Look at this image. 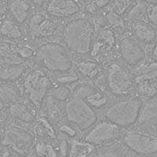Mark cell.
<instances>
[{"mask_svg":"<svg viewBox=\"0 0 157 157\" xmlns=\"http://www.w3.org/2000/svg\"><path fill=\"white\" fill-rule=\"evenodd\" d=\"M94 34V26L85 17L71 20L63 30V39L68 50L80 55L89 54Z\"/></svg>","mask_w":157,"mask_h":157,"instance_id":"cell-1","label":"cell"},{"mask_svg":"<svg viewBox=\"0 0 157 157\" xmlns=\"http://www.w3.org/2000/svg\"><path fill=\"white\" fill-rule=\"evenodd\" d=\"M36 60L41 66L52 72H66L72 69L73 63L66 47L56 42H47L36 51Z\"/></svg>","mask_w":157,"mask_h":157,"instance_id":"cell-2","label":"cell"},{"mask_svg":"<svg viewBox=\"0 0 157 157\" xmlns=\"http://www.w3.org/2000/svg\"><path fill=\"white\" fill-rule=\"evenodd\" d=\"M141 106L142 103L138 98H124L108 107L105 112V117L118 127H130L138 120Z\"/></svg>","mask_w":157,"mask_h":157,"instance_id":"cell-3","label":"cell"},{"mask_svg":"<svg viewBox=\"0 0 157 157\" xmlns=\"http://www.w3.org/2000/svg\"><path fill=\"white\" fill-rule=\"evenodd\" d=\"M50 87L51 80L46 71L32 68L24 75L23 92L37 109L41 107Z\"/></svg>","mask_w":157,"mask_h":157,"instance_id":"cell-4","label":"cell"},{"mask_svg":"<svg viewBox=\"0 0 157 157\" xmlns=\"http://www.w3.org/2000/svg\"><path fill=\"white\" fill-rule=\"evenodd\" d=\"M64 112L68 123L81 131L90 130L98 121L95 111L79 98H69L65 104Z\"/></svg>","mask_w":157,"mask_h":157,"instance_id":"cell-5","label":"cell"},{"mask_svg":"<svg viewBox=\"0 0 157 157\" xmlns=\"http://www.w3.org/2000/svg\"><path fill=\"white\" fill-rule=\"evenodd\" d=\"M34 143L33 134L16 126L7 127L1 135V145L11 149L21 157H28L30 155Z\"/></svg>","mask_w":157,"mask_h":157,"instance_id":"cell-6","label":"cell"},{"mask_svg":"<svg viewBox=\"0 0 157 157\" xmlns=\"http://www.w3.org/2000/svg\"><path fill=\"white\" fill-rule=\"evenodd\" d=\"M121 137L120 127L105 119V120L97 122L85 135L83 141L99 148L115 142Z\"/></svg>","mask_w":157,"mask_h":157,"instance_id":"cell-7","label":"cell"},{"mask_svg":"<svg viewBox=\"0 0 157 157\" xmlns=\"http://www.w3.org/2000/svg\"><path fill=\"white\" fill-rule=\"evenodd\" d=\"M127 147L141 156H150L157 154V136L138 130H128L122 136Z\"/></svg>","mask_w":157,"mask_h":157,"instance_id":"cell-8","label":"cell"},{"mask_svg":"<svg viewBox=\"0 0 157 157\" xmlns=\"http://www.w3.org/2000/svg\"><path fill=\"white\" fill-rule=\"evenodd\" d=\"M106 86L115 95L128 93L134 84V78L128 69L118 63L110 64L105 75Z\"/></svg>","mask_w":157,"mask_h":157,"instance_id":"cell-9","label":"cell"},{"mask_svg":"<svg viewBox=\"0 0 157 157\" xmlns=\"http://www.w3.org/2000/svg\"><path fill=\"white\" fill-rule=\"evenodd\" d=\"M134 83L142 97L152 98L157 96V62L141 65L136 71Z\"/></svg>","mask_w":157,"mask_h":157,"instance_id":"cell-10","label":"cell"},{"mask_svg":"<svg viewBox=\"0 0 157 157\" xmlns=\"http://www.w3.org/2000/svg\"><path fill=\"white\" fill-rule=\"evenodd\" d=\"M59 21L57 17L51 16L47 13H36L29 20V31L33 37H50L57 31Z\"/></svg>","mask_w":157,"mask_h":157,"instance_id":"cell-11","label":"cell"},{"mask_svg":"<svg viewBox=\"0 0 157 157\" xmlns=\"http://www.w3.org/2000/svg\"><path fill=\"white\" fill-rule=\"evenodd\" d=\"M116 45V37L112 28L104 27L100 29L94 36L90 55L94 58L105 57L110 53Z\"/></svg>","mask_w":157,"mask_h":157,"instance_id":"cell-12","label":"cell"},{"mask_svg":"<svg viewBox=\"0 0 157 157\" xmlns=\"http://www.w3.org/2000/svg\"><path fill=\"white\" fill-rule=\"evenodd\" d=\"M119 51L124 62L130 66L137 65L145 57L142 47L130 37H124L120 40Z\"/></svg>","mask_w":157,"mask_h":157,"instance_id":"cell-13","label":"cell"},{"mask_svg":"<svg viewBox=\"0 0 157 157\" xmlns=\"http://www.w3.org/2000/svg\"><path fill=\"white\" fill-rule=\"evenodd\" d=\"M36 107L31 103L17 101L10 104L9 106V115L14 120L25 123H31L35 122L36 119Z\"/></svg>","mask_w":157,"mask_h":157,"instance_id":"cell-14","label":"cell"},{"mask_svg":"<svg viewBox=\"0 0 157 157\" xmlns=\"http://www.w3.org/2000/svg\"><path fill=\"white\" fill-rule=\"evenodd\" d=\"M95 157H142L133 152L122 140L96 148Z\"/></svg>","mask_w":157,"mask_h":157,"instance_id":"cell-15","label":"cell"},{"mask_svg":"<svg viewBox=\"0 0 157 157\" xmlns=\"http://www.w3.org/2000/svg\"><path fill=\"white\" fill-rule=\"evenodd\" d=\"M79 10L78 3L74 0H51L47 11L55 17H68L75 14Z\"/></svg>","mask_w":157,"mask_h":157,"instance_id":"cell-16","label":"cell"},{"mask_svg":"<svg viewBox=\"0 0 157 157\" xmlns=\"http://www.w3.org/2000/svg\"><path fill=\"white\" fill-rule=\"evenodd\" d=\"M26 72V67L22 64L0 63V80L13 82L21 78Z\"/></svg>","mask_w":157,"mask_h":157,"instance_id":"cell-17","label":"cell"},{"mask_svg":"<svg viewBox=\"0 0 157 157\" xmlns=\"http://www.w3.org/2000/svg\"><path fill=\"white\" fill-rule=\"evenodd\" d=\"M33 132L35 137H38L39 140H49L53 141L57 140L55 129L47 117H40L35 120Z\"/></svg>","mask_w":157,"mask_h":157,"instance_id":"cell-18","label":"cell"},{"mask_svg":"<svg viewBox=\"0 0 157 157\" xmlns=\"http://www.w3.org/2000/svg\"><path fill=\"white\" fill-rule=\"evenodd\" d=\"M138 123L142 125H155L157 123V96L150 98L141 106Z\"/></svg>","mask_w":157,"mask_h":157,"instance_id":"cell-19","label":"cell"},{"mask_svg":"<svg viewBox=\"0 0 157 157\" xmlns=\"http://www.w3.org/2000/svg\"><path fill=\"white\" fill-rule=\"evenodd\" d=\"M30 155L32 157H60L54 141L41 139L35 141Z\"/></svg>","mask_w":157,"mask_h":157,"instance_id":"cell-20","label":"cell"},{"mask_svg":"<svg viewBox=\"0 0 157 157\" xmlns=\"http://www.w3.org/2000/svg\"><path fill=\"white\" fill-rule=\"evenodd\" d=\"M96 148V147L83 140L71 139L67 157H95Z\"/></svg>","mask_w":157,"mask_h":157,"instance_id":"cell-21","label":"cell"},{"mask_svg":"<svg viewBox=\"0 0 157 157\" xmlns=\"http://www.w3.org/2000/svg\"><path fill=\"white\" fill-rule=\"evenodd\" d=\"M31 6L27 0H12L9 5L10 14L17 23L21 24L29 18Z\"/></svg>","mask_w":157,"mask_h":157,"instance_id":"cell-22","label":"cell"},{"mask_svg":"<svg viewBox=\"0 0 157 157\" xmlns=\"http://www.w3.org/2000/svg\"><path fill=\"white\" fill-rule=\"evenodd\" d=\"M60 101L55 100L50 94L47 95L42 103V109L46 114V117L50 122H58L62 116V111L60 106Z\"/></svg>","mask_w":157,"mask_h":157,"instance_id":"cell-23","label":"cell"},{"mask_svg":"<svg viewBox=\"0 0 157 157\" xmlns=\"http://www.w3.org/2000/svg\"><path fill=\"white\" fill-rule=\"evenodd\" d=\"M134 36L138 41L143 43H150L156 38V32L148 24L137 22L133 29Z\"/></svg>","mask_w":157,"mask_h":157,"instance_id":"cell-24","label":"cell"},{"mask_svg":"<svg viewBox=\"0 0 157 157\" xmlns=\"http://www.w3.org/2000/svg\"><path fill=\"white\" fill-rule=\"evenodd\" d=\"M21 91L10 82L0 84V101L4 104H12L20 100Z\"/></svg>","mask_w":157,"mask_h":157,"instance_id":"cell-25","label":"cell"},{"mask_svg":"<svg viewBox=\"0 0 157 157\" xmlns=\"http://www.w3.org/2000/svg\"><path fill=\"white\" fill-rule=\"evenodd\" d=\"M79 74L89 78H98L100 75L101 69L98 63L90 60H80L75 64Z\"/></svg>","mask_w":157,"mask_h":157,"instance_id":"cell-26","label":"cell"},{"mask_svg":"<svg viewBox=\"0 0 157 157\" xmlns=\"http://www.w3.org/2000/svg\"><path fill=\"white\" fill-rule=\"evenodd\" d=\"M0 33L4 37L10 39H21L23 38V32L16 21L13 20H5L0 26Z\"/></svg>","mask_w":157,"mask_h":157,"instance_id":"cell-27","label":"cell"},{"mask_svg":"<svg viewBox=\"0 0 157 157\" xmlns=\"http://www.w3.org/2000/svg\"><path fill=\"white\" fill-rule=\"evenodd\" d=\"M85 101L94 110L101 109L109 103V97L103 90L96 88L93 93L85 98Z\"/></svg>","mask_w":157,"mask_h":157,"instance_id":"cell-28","label":"cell"},{"mask_svg":"<svg viewBox=\"0 0 157 157\" xmlns=\"http://www.w3.org/2000/svg\"><path fill=\"white\" fill-rule=\"evenodd\" d=\"M48 94H50L58 101L64 102L68 101L70 98L71 95V90L66 85L56 83L54 86L50 87Z\"/></svg>","mask_w":157,"mask_h":157,"instance_id":"cell-29","label":"cell"},{"mask_svg":"<svg viewBox=\"0 0 157 157\" xmlns=\"http://www.w3.org/2000/svg\"><path fill=\"white\" fill-rule=\"evenodd\" d=\"M95 90L96 87L89 83H79L71 91V95L72 98L85 100V98L93 93Z\"/></svg>","mask_w":157,"mask_h":157,"instance_id":"cell-30","label":"cell"},{"mask_svg":"<svg viewBox=\"0 0 157 157\" xmlns=\"http://www.w3.org/2000/svg\"><path fill=\"white\" fill-rule=\"evenodd\" d=\"M66 71V72H61L56 75L55 80L57 83L67 85L72 82H75L79 79V75L75 71Z\"/></svg>","mask_w":157,"mask_h":157,"instance_id":"cell-31","label":"cell"},{"mask_svg":"<svg viewBox=\"0 0 157 157\" xmlns=\"http://www.w3.org/2000/svg\"><path fill=\"white\" fill-rule=\"evenodd\" d=\"M105 19L108 23L110 25L112 29H116L118 30H121L124 29V22L120 14L116 12H109L106 14Z\"/></svg>","mask_w":157,"mask_h":157,"instance_id":"cell-32","label":"cell"},{"mask_svg":"<svg viewBox=\"0 0 157 157\" xmlns=\"http://www.w3.org/2000/svg\"><path fill=\"white\" fill-rule=\"evenodd\" d=\"M146 10L145 6L142 3H137V5L131 10L129 13L128 17L130 20H139L145 14Z\"/></svg>","mask_w":157,"mask_h":157,"instance_id":"cell-33","label":"cell"},{"mask_svg":"<svg viewBox=\"0 0 157 157\" xmlns=\"http://www.w3.org/2000/svg\"><path fill=\"white\" fill-rule=\"evenodd\" d=\"M17 54L19 55L21 58L23 60L29 59L32 57H35L36 53L31 47H27V46H19L16 47Z\"/></svg>","mask_w":157,"mask_h":157,"instance_id":"cell-34","label":"cell"},{"mask_svg":"<svg viewBox=\"0 0 157 157\" xmlns=\"http://www.w3.org/2000/svg\"><path fill=\"white\" fill-rule=\"evenodd\" d=\"M133 0H115V12L122 15L130 7Z\"/></svg>","mask_w":157,"mask_h":157,"instance_id":"cell-35","label":"cell"},{"mask_svg":"<svg viewBox=\"0 0 157 157\" xmlns=\"http://www.w3.org/2000/svg\"><path fill=\"white\" fill-rule=\"evenodd\" d=\"M74 127L70 125H66V124H61L59 126V131L62 134L66 136L67 137H69L71 139H75L78 135L77 131L75 130Z\"/></svg>","mask_w":157,"mask_h":157,"instance_id":"cell-36","label":"cell"},{"mask_svg":"<svg viewBox=\"0 0 157 157\" xmlns=\"http://www.w3.org/2000/svg\"><path fill=\"white\" fill-rule=\"evenodd\" d=\"M147 15L149 21L157 27V5H154L150 8L147 13Z\"/></svg>","mask_w":157,"mask_h":157,"instance_id":"cell-37","label":"cell"},{"mask_svg":"<svg viewBox=\"0 0 157 157\" xmlns=\"http://www.w3.org/2000/svg\"><path fill=\"white\" fill-rule=\"evenodd\" d=\"M9 116V110L6 104L0 101V123H3L7 120Z\"/></svg>","mask_w":157,"mask_h":157,"instance_id":"cell-38","label":"cell"},{"mask_svg":"<svg viewBox=\"0 0 157 157\" xmlns=\"http://www.w3.org/2000/svg\"><path fill=\"white\" fill-rule=\"evenodd\" d=\"M0 157H21L19 155L6 147H3L0 151Z\"/></svg>","mask_w":157,"mask_h":157,"instance_id":"cell-39","label":"cell"},{"mask_svg":"<svg viewBox=\"0 0 157 157\" xmlns=\"http://www.w3.org/2000/svg\"><path fill=\"white\" fill-rule=\"evenodd\" d=\"M94 6L97 9H102L105 7L111 2V0H94Z\"/></svg>","mask_w":157,"mask_h":157,"instance_id":"cell-40","label":"cell"},{"mask_svg":"<svg viewBox=\"0 0 157 157\" xmlns=\"http://www.w3.org/2000/svg\"><path fill=\"white\" fill-rule=\"evenodd\" d=\"M6 6H7L6 0H0V13H3L6 9Z\"/></svg>","mask_w":157,"mask_h":157,"instance_id":"cell-41","label":"cell"},{"mask_svg":"<svg viewBox=\"0 0 157 157\" xmlns=\"http://www.w3.org/2000/svg\"><path fill=\"white\" fill-rule=\"evenodd\" d=\"M152 57H153V58L157 61V43L156 44H155V47H154L153 51H152Z\"/></svg>","mask_w":157,"mask_h":157,"instance_id":"cell-42","label":"cell"},{"mask_svg":"<svg viewBox=\"0 0 157 157\" xmlns=\"http://www.w3.org/2000/svg\"><path fill=\"white\" fill-rule=\"evenodd\" d=\"M145 2H149V3H152L154 5H157V0H144Z\"/></svg>","mask_w":157,"mask_h":157,"instance_id":"cell-43","label":"cell"},{"mask_svg":"<svg viewBox=\"0 0 157 157\" xmlns=\"http://www.w3.org/2000/svg\"><path fill=\"white\" fill-rule=\"evenodd\" d=\"M1 134H0V146H1Z\"/></svg>","mask_w":157,"mask_h":157,"instance_id":"cell-44","label":"cell"}]
</instances>
